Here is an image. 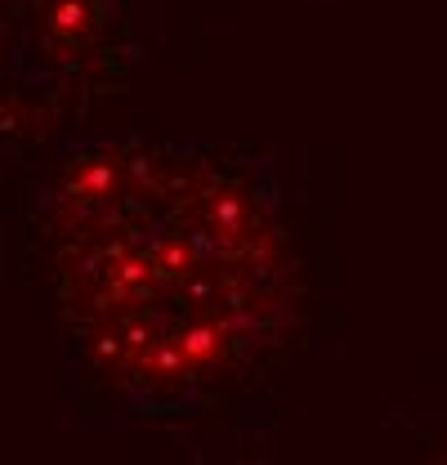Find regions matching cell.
<instances>
[{
  "label": "cell",
  "instance_id": "6da1fadb",
  "mask_svg": "<svg viewBox=\"0 0 447 465\" xmlns=\"http://www.w3.org/2000/svg\"><path fill=\"white\" fill-rule=\"evenodd\" d=\"M179 349H184V362H188V371H197V367H206V362H215L224 349V336L215 322H188L184 331H179Z\"/></svg>",
  "mask_w": 447,
  "mask_h": 465
},
{
  "label": "cell",
  "instance_id": "7a4b0ae2",
  "mask_svg": "<svg viewBox=\"0 0 447 465\" xmlns=\"http://www.w3.org/2000/svg\"><path fill=\"white\" fill-rule=\"evenodd\" d=\"M112 174H116V166H104V157H85V166L72 171V188H76L81 197H104Z\"/></svg>",
  "mask_w": 447,
  "mask_h": 465
},
{
  "label": "cell",
  "instance_id": "3957f363",
  "mask_svg": "<svg viewBox=\"0 0 447 465\" xmlns=\"http://www.w3.org/2000/svg\"><path fill=\"white\" fill-rule=\"evenodd\" d=\"M50 27H55V32H67V36L76 41L85 27H94L90 5H85V0H63V5L55 9V18H50Z\"/></svg>",
  "mask_w": 447,
  "mask_h": 465
}]
</instances>
